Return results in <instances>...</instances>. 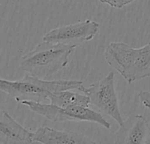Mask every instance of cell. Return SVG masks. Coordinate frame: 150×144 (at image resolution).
I'll return each instance as SVG.
<instances>
[{"instance_id": "4", "label": "cell", "mask_w": 150, "mask_h": 144, "mask_svg": "<svg viewBox=\"0 0 150 144\" xmlns=\"http://www.w3.org/2000/svg\"><path fill=\"white\" fill-rule=\"evenodd\" d=\"M20 103L26 106L33 113L40 114L51 121H88L99 124L106 129L111 128V124L104 118V116L101 113L90 109L89 106L61 107L52 103L47 104L28 99L22 100Z\"/></svg>"}, {"instance_id": "7", "label": "cell", "mask_w": 150, "mask_h": 144, "mask_svg": "<svg viewBox=\"0 0 150 144\" xmlns=\"http://www.w3.org/2000/svg\"><path fill=\"white\" fill-rule=\"evenodd\" d=\"M150 132V126L147 119L140 114H133L114 134V143H145Z\"/></svg>"}, {"instance_id": "12", "label": "cell", "mask_w": 150, "mask_h": 144, "mask_svg": "<svg viewBox=\"0 0 150 144\" xmlns=\"http://www.w3.org/2000/svg\"><path fill=\"white\" fill-rule=\"evenodd\" d=\"M138 96H139L142 103L143 104V106L150 109V92L141 91L138 93Z\"/></svg>"}, {"instance_id": "3", "label": "cell", "mask_w": 150, "mask_h": 144, "mask_svg": "<svg viewBox=\"0 0 150 144\" xmlns=\"http://www.w3.org/2000/svg\"><path fill=\"white\" fill-rule=\"evenodd\" d=\"M84 84L80 80H54L47 81L40 77L26 74L25 77L18 81L0 79V89L17 102L22 100H34L43 102L48 100L49 96L56 92L80 89Z\"/></svg>"}, {"instance_id": "5", "label": "cell", "mask_w": 150, "mask_h": 144, "mask_svg": "<svg viewBox=\"0 0 150 144\" xmlns=\"http://www.w3.org/2000/svg\"><path fill=\"white\" fill-rule=\"evenodd\" d=\"M79 90L89 97L91 104L96 106L102 113L112 118L120 126L123 124L124 120L120 110L113 72H110L106 77L91 84L89 87H84L83 84Z\"/></svg>"}, {"instance_id": "2", "label": "cell", "mask_w": 150, "mask_h": 144, "mask_svg": "<svg viewBox=\"0 0 150 144\" xmlns=\"http://www.w3.org/2000/svg\"><path fill=\"white\" fill-rule=\"evenodd\" d=\"M76 47L43 40L19 59V69L37 77H48L68 65Z\"/></svg>"}, {"instance_id": "11", "label": "cell", "mask_w": 150, "mask_h": 144, "mask_svg": "<svg viewBox=\"0 0 150 144\" xmlns=\"http://www.w3.org/2000/svg\"><path fill=\"white\" fill-rule=\"evenodd\" d=\"M103 4H106L113 8H123L124 6L133 3L135 0H99Z\"/></svg>"}, {"instance_id": "10", "label": "cell", "mask_w": 150, "mask_h": 144, "mask_svg": "<svg viewBox=\"0 0 150 144\" xmlns=\"http://www.w3.org/2000/svg\"><path fill=\"white\" fill-rule=\"evenodd\" d=\"M48 100L50 103L59 106L61 107L69 106H86L88 107L91 104L90 99L86 94H79L71 92V90L60 91L52 93Z\"/></svg>"}, {"instance_id": "8", "label": "cell", "mask_w": 150, "mask_h": 144, "mask_svg": "<svg viewBox=\"0 0 150 144\" xmlns=\"http://www.w3.org/2000/svg\"><path fill=\"white\" fill-rule=\"evenodd\" d=\"M33 135L34 132H31L21 126L9 113L6 111L1 112L0 143H33Z\"/></svg>"}, {"instance_id": "6", "label": "cell", "mask_w": 150, "mask_h": 144, "mask_svg": "<svg viewBox=\"0 0 150 144\" xmlns=\"http://www.w3.org/2000/svg\"><path fill=\"white\" fill-rule=\"evenodd\" d=\"M99 29V24L93 20H84L75 24L54 28L43 36V40L77 47L94 39Z\"/></svg>"}, {"instance_id": "1", "label": "cell", "mask_w": 150, "mask_h": 144, "mask_svg": "<svg viewBox=\"0 0 150 144\" xmlns=\"http://www.w3.org/2000/svg\"><path fill=\"white\" fill-rule=\"evenodd\" d=\"M104 56L128 84L150 77V42L139 48L120 41L110 42Z\"/></svg>"}, {"instance_id": "13", "label": "cell", "mask_w": 150, "mask_h": 144, "mask_svg": "<svg viewBox=\"0 0 150 144\" xmlns=\"http://www.w3.org/2000/svg\"><path fill=\"white\" fill-rule=\"evenodd\" d=\"M145 143L150 144V132H149V135H148V137H147V139H146V142H145Z\"/></svg>"}, {"instance_id": "9", "label": "cell", "mask_w": 150, "mask_h": 144, "mask_svg": "<svg viewBox=\"0 0 150 144\" xmlns=\"http://www.w3.org/2000/svg\"><path fill=\"white\" fill-rule=\"evenodd\" d=\"M33 143L44 144L96 143L84 135L73 131H60L48 127L37 128L33 135Z\"/></svg>"}]
</instances>
